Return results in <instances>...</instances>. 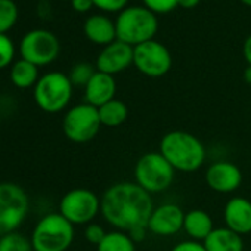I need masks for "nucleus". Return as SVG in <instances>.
<instances>
[{
    "label": "nucleus",
    "instance_id": "1",
    "mask_svg": "<svg viewBox=\"0 0 251 251\" xmlns=\"http://www.w3.org/2000/svg\"><path fill=\"white\" fill-rule=\"evenodd\" d=\"M151 194L136 182H120L109 186L100 198V214L117 230L129 233L138 227H148L154 211Z\"/></svg>",
    "mask_w": 251,
    "mask_h": 251
},
{
    "label": "nucleus",
    "instance_id": "2",
    "mask_svg": "<svg viewBox=\"0 0 251 251\" xmlns=\"http://www.w3.org/2000/svg\"><path fill=\"white\" fill-rule=\"evenodd\" d=\"M176 172L192 173L205 161V147L194 135L185 130H172L160 142L158 151Z\"/></svg>",
    "mask_w": 251,
    "mask_h": 251
},
{
    "label": "nucleus",
    "instance_id": "3",
    "mask_svg": "<svg viewBox=\"0 0 251 251\" xmlns=\"http://www.w3.org/2000/svg\"><path fill=\"white\" fill-rule=\"evenodd\" d=\"M117 40L138 46L154 40L158 30V20L154 12L144 6H129L120 12L115 21Z\"/></svg>",
    "mask_w": 251,
    "mask_h": 251
},
{
    "label": "nucleus",
    "instance_id": "4",
    "mask_svg": "<svg viewBox=\"0 0 251 251\" xmlns=\"http://www.w3.org/2000/svg\"><path fill=\"white\" fill-rule=\"evenodd\" d=\"M73 239L74 225L61 213H49L42 217L31 233L34 251H67Z\"/></svg>",
    "mask_w": 251,
    "mask_h": 251
},
{
    "label": "nucleus",
    "instance_id": "5",
    "mask_svg": "<svg viewBox=\"0 0 251 251\" xmlns=\"http://www.w3.org/2000/svg\"><path fill=\"white\" fill-rule=\"evenodd\" d=\"M73 96L70 77L59 71H52L39 78L34 86V100L37 106L49 114L64 111Z\"/></svg>",
    "mask_w": 251,
    "mask_h": 251
},
{
    "label": "nucleus",
    "instance_id": "6",
    "mask_svg": "<svg viewBox=\"0 0 251 251\" xmlns=\"http://www.w3.org/2000/svg\"><path fill=\"white\" fill-rule=\"evenodd\" d=\"M176 170L160 152L144 154L135 166L136 183L148 194L164 192L173 183Z\"/></svg>",
    "mask_w": 251,
    "mask_h": 251
},
{
    "label": "nucleus",
    "instance_id": "7",
    "mask_svg": "<svg viewBox=\"0 0 251 251\" xmlns=\"http://www.w3.org/2000/svg\"><path fill=\"white\" fill-rule=\"evenodd\" d=\"M30 208L28 195L15 183H0V236L23 225Z\"/></svg>",
    "mask_w": 251,
    "mask_h": 251
},
{
    "label": "nucleus",
    "instance_id": "8",
    "mask_svg": "<svg viewBox=\"0 0 251 251\" xmlns=\"http://www.w3.org/2000/svg\"><path fill=\"white\" fill-rule=\"evenodd\" d=\"M100 126L98 108L84 102L67 111L62 121V130L71 142L86 144L99 133Z\"/></svg>",
    "mask_w": 251,
    "mask_h": 251
},
{
    "label": "nucleus",
    "instance_id": "9",
    "mask_svg": "<svg viewBox=\"0 0 251 251\" xmlns=\"http://www.w3.org/2000/svg\"><path fill=\"white\" fill-rule=\"evenodd\" d=\"M59 213L73 225H89L100 213V198L86 188L71 189L62 197Z\"/></svg>",
    "mask_w": 251,
    "mask_h": 251
},
{
    "label": "nucleus",
    "instance_id": "10",
    "mask_svg": "<svg viewBox=\"0 0 251 251\" xmlns=\"http://www.w3.org/2000/svg\"><path fill=\"white\" fill-rule=\"evenodd\" d=\"M59 50L61 45L58 37L53 33L40 28L28 31L20 43L23 59L34 64L36 67L52 64L58 58Z\"/></svg>",
    "mask_w": 251,
    "mask_h": 251
},
{
    "label": "nucleus",
    "instance_id": "11",
    "mask_svg": "<svg viewBox=\"0 0 251 251\" xmlns=\"http://www.w3.org/2000/svg\"><path fill=\"white\" fill-rule=\"evenodd\" d=\"M172 62L169 49L157 40H150L135 46L133 65L144 75L152 78L163 77L170 71Z\"/></svg>",
    "mask_w": 251,
    "mask_h": 251
},
{
    "label": "nucleus",
    "instance_id": "12",
    "mask_svg": "<svg viewBox=\"0 0 251 251\" xmlns=\"http://www.w3.org/2000/svg\"><path fill=\"white\" fill-rule=\"evenodd\" d=\"M135 48L115 40L111 45L105 46L96 59V70L109 75H115L124 70H127L133 64Z\"/></svg>",
    "mask_w": 251,
    "mask_h": 251
},
{
    "label": "nucleus",
    "instance_id": "13",
    "mask_svg": "<svg viewBox=\"0 0 251 251\" xmlns=\"http://www.w3.org/2000/svg\"><path fill=\"white\" fill-rule=\"evenodd\" d=\"M183 220L185 211L177 204H161L154 208L148 220V230L158 236H172L183 229Z\"/></svg>",
    "mask_w": 251,
    "mask_h": 251
},
{
    "label": "nucleus",
    "instance_id": "14",
    "mask_svg": "<svg viewBox=\"0 0 251 251\" xmlns=\"http://www.w3.org/2000/svg\"><path fill=\"white\" fill-rule=\"evenodd\" d=\"M205 182L214 192L232 194L241 186L242 173L239 167L230 161H217L207 169Z\"/></svg>",
    "mask_w": 251,
    "mask_h": 251
},
{
    "label": "nucleus",
    "instance_id": "15",
    "mask_svg": "<svg viewBox=\"0 0 251 251\" xmlns=\"http://www.w3.org/2000/svg\"><path fill=\"white\" fill-rule=\"evenodd\" d=\"M223 219L226 227L238 235H247L251 232V201L244 197L230 198L223 210Z\"/></svg>",
    "mask_w": 251,
    "mask_h": 251
},
{
    "label": "nucleus",
    "instance_id": "16",
    "mask_svg": "<svg viewBox=\"0 0 251 251\" xmlns=\"http://www.w3.org/2000/svg\"><path fill=\"white\" fill-rule=\"evenodd\" d=\"M115 90H117V84H115L114 75L96 71L95 75L87 83V86L84 87L86 103H89L95 108H99V106L105 105L106 102L115 99L114 98Z\"/></svg>",
    "mask_w": 251,
    "mask_h": 251
},
{
    "label": "nucleus",
    "instance_id": "17",
    "mask_svg": "<svg viewBox=\"0 0 251 251\" xmlns=\"http://www.w3.org/2000/svg\"><path fill=\"white\" fill-rule=\"evenodd\" d=\"M84 34L86 37L100 46H108L112 42L117 40V30H115V23H112L108 17L105 15H92L86 20L84 23Z\"/></svg>",
    "mask_w": 251,
    "mask_h": 251
},
{
    "label": "nucleus",
    "instance_id": "18",
    "mask_svg": "<svg viewBox=\"0 0 251 251\" xmlns=\"http://www.w3.org/2000/svg\"><path fill=\"white\" fill-rule=\"evenodd\" d=\"M202 244L207 251H244L242 236L226 226L214 227Z\"/></svg>",
    "mask_w": 251,
    "mask_h": 251
},
{
    "label": "nucleus",
    "instance_id": "19",
    "mask_svg": "<svg viewBox=\"0 0 251 251\" xmlns=\"http://www.w3.org/2000/svg\"><path fill=\"white\" fill-rule=\"evenodd\" d=\"M183 230L186 232L188 236H191V239L204 242V239L214 230L213 219L204 210L200 208L191 210L185 213Z\"/></svg>",
    "mask_w": 251,
    "mask_h": 251
},
{
    "label": "nucleus",
    "instance_id": "20",
    "mask_svg": "<svg viewBox=\"0 0 251 251\" xmlns=\"http://www.w3.org/2000/svg\"><path fill=\"white\" fill-rule=\"evenodd\" d=\"M98 111L102 126H106V127H118L129 117L127 105L118 99L106 102L105 105L99 106Z\"/></svg>",
    "mask_w": 251,
    "mask_h": 251
},
{
    "label": "nucleus",
    "instance_id": "21",
    "mask_svg": "<svg viewBox=\"0 0 251 251\" xmlns=\"http://www.w3.org/2000/svg\"><path fill=\"white\" fill-rule=\"evenodd\" d=\"M11 81L20 89L36 86V83L39 81V67L25 59L17 61L11 68Z\"/></svg>",
    "mask_w": 251,
    "mask_h": 251
},
{
    "label": "nucleus",
    "instance_id": "22",
    "mask_svg": "<svg viewBox=\"0 0 251 251\" xmlns=\"http://www.w3.org/2000/svg\"><path fill=\"white\" fill-rule=\"evenodd\" d=\"M98 251H136V242L129 233L112 230L108 232L103 241L98 245Z\"/></svg>",
    "mask_w": 251,
    "mask_h": 251
},
{
    "label": "nucleus",
    "instance_id": "23",
    "mask_svg": "<svg viewBox=\"0 0 251 251\" xmlns=\"http://www.w3.org/2000/svg\"><path fill=\"white\" fill-rule=\"evenodd\" d=\"M0 251H34L31 239L20 232H11L0 236Z\"/></svg>",
    "mask_w": 251,
    "mask_h": 251
},
{
    "label": "nucleus",
    "instance_id": "24",
    "mask_svg": "<svg viewBox=\"0 0 251 251\" xmlns=\"http://www.w3.org/2000/svg\"><path fill=\"white\" fill-rule=\"evenodd\" d=\"M18 20V6L14 0H0V34H6Z\"/></svg>",
    "mask_w": 251,
    "mask_h": 251
},
{
    "label": "nucleus",
    "instance_id": "25",
    "mask_svg": "<svg viewBox=\"0 0 251 251\" xmlns=\"http://www.w3.org/2000/svg\"><path fill=\"white\" fill-rule=\"evenodd\" d=\"M98 70H95V67L89 62H80L77 65H74L70 71V81L73 83V86H83L86 87L87 83L90 81V78L95 75Z\"/></svg>",
    "mask_w": 251,
    "mask_h": 251
},
{
    "label": "nucleus",
    "instance_id": "26",
    "mask_svg": "<svg viewBox=\"0 0 251 251\" xmlns=\"http://www.w3.org/2000/svg\"><path fill=\"white\" fill-rule=\"evenodd\" d=\"M15 56V46L14 42L6 36L0 34V70L6 68Z\"/></svg>",
    "mask_w": 251,
    "mask_h": 251
},
{
    "label": "nucleus",
    "instance_id": "27",
    "mask_svg": "<svg viewBox=\"0 0 251 251\" xmlns=\"http://www.w3.org/2000/svg\"><path fill=\"white\" fill-rule=\"evenodd\" d=\"M144 5L154 14H167L179 6L177 0H144Z\"/></svg>",
    "mask_w": 251,
    "mask_h": 251
},
{
    "label": "nucleus",
    "instance_id": "28",
    "mask_svg": "<svg viewBox=\"0 0 251 251\" xmlns=\"http://www.w3.org/2000/svg\"><path fill=\"white\" fill-rule=\"evenodd\" d=\"M106 230L100 226V225H98V223H89L87 226H86V229H84V238L90 242V244H93V245H99L102 241H103V238L106 236Z\"/></svg>",
    "mask_w": 251,
    "mask_h": 251
},
{
    "label": "nucleus",
    "instance_id": "29",
    "mask_svg": "<svg viewBox=\"0 0 251 251\" xmlns=\"http://www.w3.org/2000/svg\"><path fill=\"white\" fill-rule=\"evenodd\" d=\"M129 0H93V5L103 12H121L127 8Z\"/></svg>",
    "mask_w": 251,
    "mask_h": 251
},
{
    "label": "nucleus",
    "instance_id": "30",
    "mask_svg": "<svg viewBox=\"0 0 251 251\" xmlns=\"http://www.w3.org/2000/svg\"><path fill=\"white\" fill-rule=\"evenodd\" d=\"M172 251H207L204 244L200 241H194V239H188V241H182L179 244H176Z\"/></svg>",
    "mask_w": 251,
    "mask_h": 251
},
{
    "label": "nucleus",
    "instance_id": "31",
    "mask_svg": "<svg viewBox=\"0 0 251 251\" xmlns=\"http://www.w3.org/2000/svg\"><path fill=\"white\" fill-rule=\"evenodd\" d=\"M71 6L75 12H89L95 5H93V0H71Z\"/></svg>",
    "mask_w": 251,
    "mask_h": 251
},
{
    "label": "nucleus",
    "instance_id": "32",
    "mask_svg": "<svg viewBox=\"0 0 251 251\" xmlns=\"http://www.w3.org/2000/svg\"><path fill=\"white\" fill-rule=\"evenodd\" d=\"M147 232H148V227H138L132 232H129V236L135 241V242H141L145 239L147 236Z\"/></svg>",
    "mask_w": 251,
    "mask_h": 251
},
{
    "label": "nucleus",
    "instance_id": "33",
    "mask_svg": "<svg viewBox=\"0 0 251 251\" xmlns=\"http://www.w3.org/2000/svg\"><path fill=\"white\" fill-rule=\"evenodd\" d=\"M242 53H244V58H245L247 64L251 65V34H250V36L245 39V42H244Z\"/></svg>",
    "mask_w": 251,
    "mask_h": 251
},
{
    "label": "nucleus",
    "instance_id": "34",
    "mask_svg": "<svg viewBox=\"0 0 251 251\" xmlns=\"http://www.w3.org/2000/svg\"><path fill=\"white\" fill-rule=\"evenodd\" d=\"M201 0H177V5L183 9H194L200 5Z\"/></svg>",
    "mask_w": 251,
    "mask_h": 251
},
{
    "label": "nucleus",
    "instance_id": "35",
    "mask_svg": "<svg viewBox=\"0 0 251 251\" xmlns=\"http://www.w3.org/2000/svg\"><path fill=\"white\" fill-rule=\"evenodd\" d=\"M244 81L247 84H251V65H248L245 70H244Z\"/></svg>",
    "mask_w": 251,
    "mask_h": 251
},
{
    "label": "nucleus",
    "instance_id": "36",
    "mask_svg": "<svg viewBox=\"0 0 251 251\" xmlns=\"http://www.w3.org/2000/svg\"><path fill=\"white\" fill-rule=\"evenodd\" d=\"M241 2H242L244 5H247V6H250V8H251V0H241Z\"/></svg>",
    "mask_w": 251,
    "mask_h": 251
},
{
    "label": "nucleus",
    "instance_id": "37",
    "mask_svg": "<svg viewBox=\"0 0 251 251\" xmlns=\"http://www.w3.org/2000/svg\"><path fill=\"white\" fill-rule=\"evenodd\" d=\"M70 2H71V0H70Z\"/></svg>",
    "mask_w": 251,
    "mask_h": 251
}]
</instances>
